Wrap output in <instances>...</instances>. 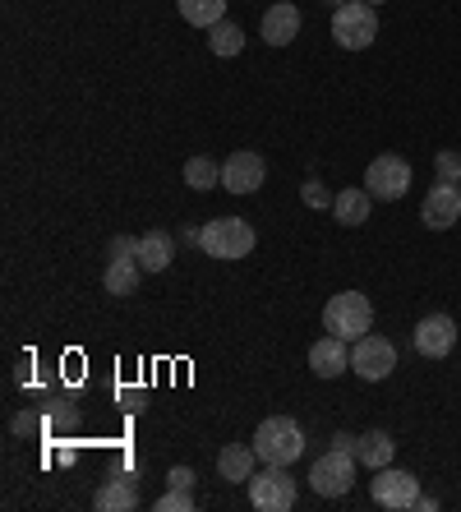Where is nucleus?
I'll use <instances>...</instances> for the list:
<instances>
[{"mask_svg":"<svg viewBox=\"0 0 461 512\" xmlns=\"http://www.w3.org/2000/svg\"><path fill=\"white\" fill-rule=\"evenodd\" d=\"M254 453L263 466H291L305 457V429L291 416H268L254 429Z\"/></svg>","mask_w":461,"mask_h":512,"instance_id":"nucleus-1","label":"nucleus"},{"mask_svg":"<svg viewBox=\"0 0 461 512\" xmlns=\"http://www.w3.org/2000/svg\"><path fill=\"white\" fill-rule=\"evenodd\" d=\"M199 245L213 259H249L254 245H259V231L249 227L245 217H213V222H203L199 227Z\"/></svg>","mask_w":461,"mask_h":512,"instance_id":"nucleus-2","label":"nucleus"},{"mask_svg":"<svg viewBox=\"0 0 461 512\" xmlns=\"http://www.w3.org/2000/svg\"><path fill=\"white\" fill-rule=\"evenodd\" d=\"M323 328L346 342H360V337L374 328V300L365 291H337V296L323 305Z\"/></svg>","mask_w":461,"mask_h":512,"instance_id":"nucleus-3","label":"nucleus"},{"mask_svg":"<svg viewBox=\"0 0 461 512\" xmlns=\"http://www.w3.org/2000/svg\"><path fill=\"white\" fill-rule=\"evenodd\" d=\"M332 37H337V47L346 51H365L374 47V37H379V14L369 0H346L332 10Z\"/></svg>","mask_w":461,"mask_h":512,"instance_id":"nucleus-4","label":"nucleus"},{"mask_svg":"<svg viewBox=\"0 0 461 512\" xmlns=\"http://www.w3.org/2000/svg\"><path fill=\"white\" fill-rule=\"evenodd\" d=\"M249 503L259 512H286L296 508V480H291V466H263L249 480Z\"/></svg>","mask_w":461,"mask_h":512,"instance_id":"nucleus-5","label":"nucleus"},{"mask_svg":"<svg viewBox=\"0 0 461 512\" xmlns=\"http://www.w3.org/2000/svg\"><path fill=\"white\" fill-rule=\"evenodd\" d=\"M365 190L374 194L379 203H397L406 190H411V162H406V157H397V153L374 157V162H369V171H365Z\"/></svg>","mask_w":461,"mask_h":512,"instance_id":"nucleus-6","label":"nucleus"},{"mask_svg":"<svg viewBox=\"0 0 461 512\" xmlns=\"http://www.w3.org/2000/svg\"><path fill=\"white\" fill-rule=\"evenodd\" d=\"M309 485H314L319 499H342L346 489L355 485V453H342V448L323 453L319 462L309 466Z\"/></svg>","mask_w":461,"mask_h":512,"instance_id":"nucleus-7","label":"nucleus"},{"mask_svg":"<svg viewBox=\"0 0 461 512\" xmlns=\"http://www.w3.org/2000/svg\"><path fill=\"white\" fill-rule=\"evenodd\" d=\"M397 370V346L388 337L365 333L360 342H351V374H360L365 383H379Z\"/></svg>","mask_w":461,"mask_h":512,"instance_id":"nucleus-8","label":"nucleus"},{"mask_svg":"<svg viewBox=\"0 0 461 512\" xmlns=\"http://www.w3.org/2000/svg\"><path fill=\"white\" fill-rule=\"evenodd\" d=\"M369 494H374L379 508L406 512L420 499V480H415L411 471H402V466H383V471H374V480H369Z\"/></svg>","mask_w":461,"mask_h":512,"instance_id":"nucleus-9","label":"nucleus"},{"mask_svg":"<svg viewBox=\"0 0 461 512\" xmlns=\"http://www.w3.org/2000/svg\"><path fill=\"white\" fill-rule=\"evenodd\" d=\"M263 176H268V162H263L254 148H236V153L222 162V190L226 194H254V190H263Z\"/></svg>","mask_w":461,"mask_h":512,"instance_id":"nucleus-10","label":"nucleus"},{"mask_svg":"<svg viewBox=\"0 0 461 512\" xmlns=\"http://www.w3.org/2000/svg\"><path fill=\"white\" fill-rule=\"evenodd\" d=\"M411 342L425 360H443L457 346V323H452V314H425V319L415 323Z\"/></svg>","mask_w":461,"mask_h":512,"instance_id":"nucleus-11","label":"nucleus"},{"mask_svg":"<svg viewBox=\"0 0 461 512\" xmlns=\"http://www.w3.org/2000/svg\"><path fill=\"white\" fill-rule=\"evenodd\" d=\"M457 217H461V185L438 180L434 190L425 194V203H420V222L429 231H448V227H457Z\"/></svg>","mask_w":461,"mask_h":512,"instance_id":"nucleus-12","label":"nucleus"},{"mask_svg":"<svg viewBox=\"0 0 461 512\" xmlns=\"http://www.w3.org/2000/svg\"><path fill=\"white\" fill-rule=\"evenodd\" d=\"M309 370L319 374V379H337V374L351 370V342L337 333L319 337V342L309 346Z\"/></svg>","mask_w":461,"mask_h":512,"instance_id":"nucleus-13","label":"nucleus"},{"mask_svg":"<svg viewBox=\"0 0 461 512\" xmlns=\"http://www.w3.org/2000/svg\"><path fill=\"white\" fill-rule=\"evenodd\" d=\"M300 10L291 5V0H277V5H268V14H263V42L268 47H286V42H296L300 37Z\"/></svg>","mask_w":461,"mask_h":512,"instance_id":"nucleus-14","label":"nucleus"},{"mask_svg":"<svg viewBox=\"0 0 461 512\" xmlns=\"http://www.w3.org/2000/svg\"><path fill=\"white\" fill-rule=\"evenodd\" d=\"M259 471V453H254V443H226L222 453H217V476L231 480V485H249Z\"/></svg>","mask_w":461,"mask_h":512,"instance_id":"nucleus-15","label":"nucleus"},{"mask_svg":"<svg viewBox=\"0 0 461 512\" xmlns=\"http://www.w3.org/2000/svg\"><path fill=\"white\" fill-rule=\"evenodd\" d=\"M392 457H397V443H392L388 429H365V434H360V443H355V462L369 466V471L392 466Z\"/></svg>","mask_w":461,"mask_h":512,"instance_id":"nucleus-16","label":"nucleus"},{"mask_svg":"<svg viewBox=\"0 0 461 512\" xmlns=\"http://www.w3.org/2000/svg\"><path fill=\"white\" fill-rule=\"evenodd\" d=\"M369 203H374V194H369L365 185H346V190H337V199H332V213H337L342 227H365Z\"/></svg>","mask_w":461,"mask_h":512,"instance_id":"nucleus-17","label":"nucleus"},{"mask_svg":"<svg viewBox=\"0 0 461 512\" xmlns=\"http://www.w3.org/2000/svg\"><path fill=\"white\" fill-rule=\"evenodd\" d=\"M93 503L102 512H134V508H139V489H134L130 476H111V480H102V485H97Z\"/></svg>","mask_w":461,"mask_h":512,"instance_id":"nucleus-18","label":"nucleus"},{"mask_svg":"<svg viewBox=\"0 0 461 512\" xmlns=\"http://www.w3.org/2000/svg\"><path fill=\"white\" fill-rule=\"evenodd\" d=\"M176 259V240L166 236V231H148L139 236V268L143 273H166Z\"/></svg>","mask_w":461,"mask_h":512,"instance_id":"nucleus-19","label":"nucleus"},{"mask_svg":"<svg viewBox=\"0 0 461 512\" xmlns=\"http://www.w3.org/2000/svg\"><path fill=\"white\" fill-rule=\"evenodd\" d=\"M139 259H111L107 273H102V286H107V296H134L139 291Z\"/></svg>","mask_w":461,"mask_h":512,"instance_id":"nucleus-20","label":"nucleus"},{"mask_svg":"<svg viewBox=\"0 0 461 512\" xmlns=\"http://www.w3.org/2000/svg\"><path fill=\"white\" fill-rule=\"evenodd\" d=\"M176 5H180V19L194 24V28H203V33L226 19V0H176Z\"/></svg>","mask_w":461,"mask_h":512,"instance_id":"nucleus-21","label":"nucleus"},{"mask_svg":"<svg viewBox=\"0 0 461 512\" xmlns=\"http://www.w3.org/2000/svg\"><path fill=\"white\" fill-rule=\"evenodd\" d=\"M208 47H213V56L231 60L245 51V33H240V24H231V19H222L217 28H208Z\"/></svg>","mask_w":461,"mask_h":512,"instance_id":"nucleus-22","label":"nucleus"},{"mask_svg":"<svg viewBox=\"0 0 461 512\" xmlns=\"http://www.w3.org/2000/svg\"><path fill=\"white\" fill-rule=\"evenodd\" d=\"M185 185H190V190H213V185H222V167L203 153L190 157V162H185Z\"/></svg>","mask_w":461,"mask_h":512,"instance_id":"nucleus-23","label":"nucleus"},{"mask_svg":"<svg viewBox=\"0 0 461 512\" xmlns=\"http://www.w3.org/2000/svg\"><path fill=\"white\" fill-rule=\"evenodd\" d=\"M300 199H305V208H332L337 194H332L323 180H305V185H300Z\"/></svg>","mask_w":461,"mask_h":512,"instance_id":"nucleus-24","label":"nucleus"},{"mask_svg":"<svg viewBox=\"0 0 461 512\" xmlns=\"http://www.w3.org/2000/svg\"><path fill=\"white\" fill-rule=\"evenodd\" d=\"M153 508H157V512H190V508H194V494H190V489H176V485H171L162 499L153 503Z\"/></svg>","mask_w":461,"mask_h":512,"instance_id":"nucleus-25","label":"nucleus"},{"mask_svg":"<svg viewBox=\"0 0 461 512\" xmlns=\"http://www.w3.org/2000/svg\"><path fill=\"white\" fill-rule=\"evenodd\" d=\"M438 180L461 185V153H457V148H443V153H438Z\"/></svg>","mask_w":461,"mask_h":512,"instance_id":"nucleus-26","label":"nucleus"},{"mask_svg":"<svg viewBox=\"0 0 461 512\" xmlns=\"http://www.w3.org/2000/svg\"><path fill=\"white\" fill-rule=\"evenodd\" d=\"M107 254H111V259H139V240H134V236H116Z\"/></svg>","mask_w":461,"mask_h":512,"instance_id":"nucleus-27","label":"nucleus"},{"mask_svg":"<svg viewBox=\"0 0 461 512\" xmlns=\"http://www.w3.org/2000/svg\"><path fill=\"white\" fill-rule=\"evenodd\" d=\"M166 480H171L176 489H194V471H190V466H171V476H166Z\"/></svg>","mask_w":461,"mask_h":512,"instance_id":"nucleus-28","label":"nucleus"},{"mask_svg":"<svg viewBox=\"0 0 461 512\" xmlns=\"http://www.w3.org/2000/svg\"><path fill=\"white\" fill-rule=\"evenodd\" d=\"M355 443H360L355 434H337V439H332V448H342V453H355Z\"/></svg>","mask_w":461,"mask_h":512,"instance_id":"nucleus-29","label":"nucleus"},{"mask_svg":"<svg viewBox=\"0 0 461 512\" xmlns=\"http://www.w3.org/2000/svg\"><path fill=\"white\" fill-rule=\"evenodd\" d=\"M323 5H332V10H337V5H346V0H323Z\"/></svg>","mask_w":461,"mask_h":512,"instance_id":"nucleus-30","label":"nucleus"},{"mask_svg":"<svg viewBox=\"0 0 461 512\" xmlns=\"http://www.w3.org/2000/svg\"><path fill=\"white\" fill-rule=\"evenodd\" d=\"M369 5H383V0H369Z\"/></svg>","mask_w":461,"mask_h":512,"instance_id":"nucleus-31","label":"nucleus"}]
</instances>
